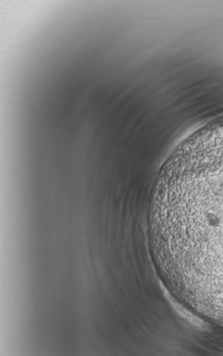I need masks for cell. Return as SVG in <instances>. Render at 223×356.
Returning <instances> with one entry per match:
<instances>
[{
  "label": "cell",
  "instance_id": "6da1fadb",
  "mask_svg": "<svg viewBox=\"0 0 223 356\" xmlns=\"http://www.w3.org/2000/svg\"><path fill=\"white\" fill-rule=\"evenodd\" d=\"M154 222L174 286L223 307V149L172 164L157 195Z\"/></svg>",
  "mask_w": 223,
  "mask_h": 356
}]
</instances>
